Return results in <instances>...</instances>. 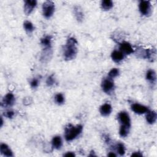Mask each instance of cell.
<instances>
[{"instance_id":"1","label":"cell","mask_w":157,"mask_h":157,"mask_svg":"<svg viewBox=\"0 0 157 157\" xmlns=\"http://www.w3.org/2000/svg\"><path fill=\"white\" fill-rule=\"evenodd\" d=\"M77 41L74 37H69L64 47L63 55L65 60L70 61L74 59L77 53Z\"/></svg>"},{"instance_id":"2","label":"cell","mask_w":157,"mask_h":157,"mask_svg":"<svg viewBox=\"0 0 157 157\" xmlns=\"http://www.w3.org/2000/svg\"><path fill=\"white\" fill-rule=\"evenodd\" d=\"M83 129V126L80 124L73 126L71 124H68L64 129V137L66 141L69 142L75 139L79 136Z\"/></svg>"},{"instance_id":"3","label":"cell","mask_w":157,"mask_h":157,"mask_svg":"<svg viewBox=\"0 0 157 157\" xmlns=\"http://www.w3.org/2000/svg\"><path fill=\"white\" fill-rule=\"evenodd\" d=\"M43 15L46 18H50L55 12V4L51 1H47L42 4Z\"/></svg>"},{"instance_id":"4","label":"cell","mask_w":157,"mask_h":157,"mask_svg":"<svg viewBox=\"0 0 157 157\" xmlns=\"http://www.w3.org/2000/svg\"><path fill=\"white\" fill-rule=\"evenodd\" d=\"M101 87L104 92L107 94H110L114 89L113 81L109 77L104 78L102 82Z\"/></svg>"},{"instance_id":"5","label":"cell","mask_w":157,"mask_h":157,"mask_svg":"<svg viewBox=\"0 0 157 157\" xmlns=\"http://www.w3.org/2000/svg\"><path fill=\"white\" fill-rule=\"evenodd\" d=\"M139 9L143 15H148L151 12V3L148 1H140L139 4Z\"/></svg>"},{"instance_id":"6","label":"cell","mask_w":157,"mask_h":157,"mask_svg":"<svg viewBox=\"0 0 157 157\" xmlns=\"http://www.w3.org/2000/svg\"><path fill=\"white\" fill-rule=\"evenodd\" d=\"M118 120L121 123V125L126 126L130 128L131 126V120L129 114L124 111L120 112L118 114Z\"/></svg>"},{"instance_id":"7","label":"cell","mask_w":157,"mask_h":157,"mask_svg":"<svg viewBox=\"0 0 157 157\" xmlns=\"http://www.w3.org/2000/svg\"><path fill=\"white\" fill-rule=\"evenodd\" d=\"M37 5V1L35 0H26L24 4V12L26 15L31 13Z\"/></svg>"},{"instance_id":"8","label":"cell","mask_w":157,"mask_h":157,"mask_svg":"<svg viewBox=\"0 0 157 157\" xmlns=\"http://www.w3.org/2000/svg\"><path fill=\"white\" fill-rule=\"evenodd\" d=\"M15 102L14 95L12 93H8L6 94L2 99V105L6 107L12 106Z\"/></svg>"},{"instance_id":"9","label":"cell","mask_w":157,"mask_h":157,"mask_svg":"<svg viewBox=\"0 0 157 157\" xmlns=\"http://www.w3.org/2000/svg\"><path fill=\"white\" fill-rule=\"evenodd\" d=\"M120 51L124 55H129L134 52V50L131 45L128 42H121L120 43Z\"/></svg>"},{"instance_id":"10","label":"cell","mask_w":157,"mask_h":157,"mask_svg":"<svg viewBox=\"0 0 157 157\" xmlns=\"http://www.w3.org/2000/svg\"><path fill=\"white\" fill-rule=\"evenodd\" d=\"M131 109L134 113L137 114H143L147 113L149 110L147 107L138 103L133 104L131 105Z\"/></svg>"},{"instance_id":"11","label":"cell","mask_w":157,"mask_h":157,"mask_svg":"<svg viewBox=\"0 0 157 157\" xmlns=\"http://www.w3.org/2000/svg\"><path fill=\"white\" fill-rule=\"evenodd\" d=\"M112 110V106L108 103H105L102 105L99 108L100 113L103 117L109 116L111 113Z\"/></svg>"},{"instance_id":"12","label":"cell","mask_w":157,"mask_h":157,"mask_svg":"<svg viewBox=\"0 0 157 157\" xmlns=\"http://www.w3.org/2000/svg\"><path fill=\"white\" fill-rule=\"evenodd\" d=\"M40 44L44 49L52 48V36H45L40 39Z\"/></svg>"},{"instance_id":"13","label":"cell","mask_w":157,"mask_h":157,"mask_svg":"<svg viewBox=\"0 0 157 157\" xmlns=\"http://www.w3.org/2000/svg\"><path fill=\"white\" fill-rule=\"evenodd\" d=\"M0 151L1 153L5 156L10 157L13 156L12 151L10 150L9 147L7 144L4 143H2L0 145Z\"/></svg>"},{"instance_id":"14","label":"cell","mask_w":157,"mask_h":157,"mask_svg":"<svg viewBox=\"0 0 157 157\" xmlns=\"http://www.w3.org/2000/svg\"><path fill=\"white\" fill-rule=\"evenodd\" d=\"M124 55L120 50H114L111 53V58L112 60L115 63H120L123 59Z\"/></svg>"},{"instance_id":"15","label":"cell","mask_w":157,"mask_h":157,"mask_svg":"<svg viewBox=\"0 0 157 157\" xmlns=\"http://www.w3.org/2000/svg\"><path fill=\"white\" fill-rule=\"evenodd\" d=\"M74 13L75 18L78 22H82L84 18V14L82 8L80 6H75L74 7Z\"/></svg>"},{"instance_id":"16","label":"cell","mask_w":157,"mask_h":157,"mask_svg":"<svg viewBox=\"0 0 157 157\" xmlns=\"http://www.w3.org/2000/svg\"><path fill=\"white\" fill-rule=\"evenodd\" d=\"M144 58L148 59L150 61H153L156 58V50L154 48L145 49Z\"/></svg>"},{"instance_id":"17","label":"cell","mask_w":157,"mask_h":157,"mask_svg":"<svg viewBox=\"0 0 157 157\" xmlns=\"http://www.w3.org/2000/svg\"><path fill=\"white\" fill-rule=\"evenodd\" d=\"M157 115L155 111L148 110L146 114V120L149 124H153L156 122Z\"/></svg>"},{"instance_id":"18","label":"cell","mask_w":157,"mask_h":157,"mask_svg":"<svg viewBox=\"0 0 157 157\" xmlns=\"http://www.w3.org/2000/svg\"><path fill=\"white\" fill-rule=\"evenodd\" d=\"M62 145H63V142H62L61 137L60 136H56L53 137L52 140V145L53 148L59 150L61 148Z\"/></svg>"},{"instance_id":"19","label":"cell","mask_w":157,"mask_h":157,"mask_svg":"<svg viewBox=\"0 0 157 157\" xmlns=\"http://www.w3.org/2000/svg\"><path fill=\"white\" fill-rule=\"evenodd\" d=\"M146 78L151 84H155L156 82V74L152 69H149L146 73Z\"/></svg>"},{"instance_id":"20","label":"cell","mask_w":157,"mask_h":157,"mask_svg":"<svg viewBox=\"0 0 157 157\" xmlns=\"http://www.w3.org/2000/svg\"><path fill=\"white\" fill-rule=\"evenodd\" d=\"M101 6L102 9L104 10H108L113 7V3L111 0H104L101 2Z\"/></svg>"},{"instance_id":"21","label":"cell","mask_w":157,"mask_h":157,"mask_svg":"<svg viewBox=\"0 0 157 157\" xmlns=\"http://www.w3.org/2000/svg\"><path fill=\"white\" fill-rule=\"evenodd\" d=\"M129 127L124 126V125H121L119 130V134L121 137H125L128 136L129 132Z\"/></svg>"},{"instance_id":"22","label":"cell","mask_w":157,"mask_h":157,"mask_svg":"<svg viewBox=\"0 0 157 157\" xmlns=\"http://www.w3.org/2000/svg\"><path fill=\"white\" fill-rule=\"evenodd\" d=\"M23 27L25 31L28 33H31L34 30L33 24L29 21H25L23 23Z\"/></svg>"},{"instance_id":"23","label":"cell","mask_w":157,"mask_h":157,"mask_svg":"<svg viewBox=\"0 0 157 157\" xmlns=\"http://www.w3.org/2000/svg\"><path fill=\"white\" fill-rule=\"evenodd\" d=\"M116 149H117V152L118 153V154L120 156H123L124 155L125 147H124V145L122 143H121V142L118 143L116 145Z\"/></svg>"},{"instance_id":"24","label":"cell","mask_w":157,"mask_h":157,"mask_svg":"<svg viewBox=\"0 0 157 157\" xmlns=\"http://www.w3.org/2000/svg\"><path fill=\"white\" fill-rule=\"evenodd\" d=\"M55 101L56 104L61 105L64 102V96L62 93H58L55 96Z\"/></svg>"},{"instance_id":"25","label":"cell","mask_w":157,"mask_h":157,"mask_svg":"<svg viewBox=\"0 0 157 157\" xmlns=\"http://www.w3.org/2000/svg\"><path fill=\"white\" fill-rule=\"evenodd\" d=\"M119 72H120L119 70L117 68H113L109 71V72L108 74L109 77L110 78H115L119 75Z\"/></svg>"},{"instance_id":"26","label":"cell","mask_w":157,"mask_h":157,"mask_svg":"<svg viewBox=\"0 0 157 157\" xmlns=\"http://www.w3.org/2000/svg\"><path fill=\"white\" fill-rule=\"evenodd\" d=\"M55 83V78L53 77V75H50L49 77H47V80H46V84H47V86H52Z\"/></svg>"},{"instance_id":"27","label":"cell","mask_w":157,"mask_h":157,"mask_svg":"<svg viewBox=\"0 0 157 157\" xmlns=\"http://www.w3.org/2000/svg\"><path fill=\"white\" fill-rule=\"evenodd\" d=\"M4 115L8 118H12L14 115V112L12 110H7L4 112Z\"/></svg>"},{"instance_id":"28","label":"cell","mask_w":157,"mask_h":157,"mask_svg":"<svg viewBox=\"0 0 157 157\" xmlns=\"http://www.w3.org/2000/svg\"><path fill=\"white\" fill-rule=\"evenodd\" d=\"M39 85V80L37 78H33L31 82L30 85L32 88H36Z\"/></svg>"},{"instance_id":"29","label":"cell","mask_w":157,"mask_h":157,"mask_svg":"<svg viewBox=\"0 0 157 157\" xmlns=\"http://www.w3.org/2000/svg\"><path fill=\"white\" fill-rule=\"evenodd\" d=\"M64 156H67V157H68V156H75V155L73 152L68 151V152H67L66 153H65V154L64 155Z\"/></svg>"},{"instance_id":"30","label":"cell","mask_w":157,"mask_h":157,"mask_svg":"<svg viewBox=\"0 0 157 157\" xmlns=\"http://www.w3.org/2000/svg\"><path fill=\"white\" fill-rule=\"evenodd\" d=\"M142 154L139 151H136L131 155V156H142Z\"/></svg>"},{"instance_id":"31","label":"cell","mask_w":157,"mask_h":157,"mask_svg":"<svg viewBox=\"0 0 157 157\" xmlns=\"http://www.w3.org/2000/svg\"><path fill=\"white\" fill-rule=\"evenodd\" d=\"M107 155H108V156H117L116 154H115L113 152H110Z\"/></svg>"},{"instance_id":"32","label":"cell","mask_w":157,"mask_h":157,"mask_svg":"<svg viewBox=\"0 0 157 157\" xmlns=\"http://www.w3.org/2000/svg\"><path fill=\"white\" fill-rule=\"evenodd\" d=\"M1 126H2V124H3V121H2V117L1 118Z\"/></svg>"}]
</instances>
